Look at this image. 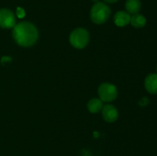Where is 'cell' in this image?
Returning <instances> with one entry per match:
<instances>
[{
  "mask_svg": "<svg viewBox=\"0 0 157 156\" xmlns=\"http://www.w3.org/2000/svg\"><path fill=\"white\" fill-rule=\"evenodd\" d=\"M15 42L22 47L34 45L38 38V32L35 25L29 21H21L15 24L12 31Z\"/></svg>",
  "mask_w": 157,
  "mask_h": 156,
  "instance_id": "6da1fadb",
  "label": "cell"
},
{
  "mask_svg": "<svg viewBox=\"0 0 157 156\" xmlns=\"http://www.w3.org/2000/svg\"><path fill=\"white\" fill-rule=\"evenodd\" d=\"M110 15V9L107 5L103 2H97L90 11V18L95 24L106 22Z\"/></svg>",
  "mask_w": 157,
  "mask_h": 156,
  "instance_id": "7a4b0ae2",
  "label": "cell"
},
{
  "mask_svg": "<svg viewBox=\"0 0 157 156\" xmlns=\"http://www.w3.org/2000/svg\"><path fill=\"white\" fill-rule=\"evenodd\" d=\"M90 35L86 29L79 28L71 33L70 35V43L74 47L77 49H82L87 46L88 44Z\"/></svg>",
  "mask_w": 157,
  "mask_h": 156,
  "instance_id": "3957f363",
  "label": "cell"
},
{
  "mask_svg": "<svg viewBox=\"0 0 157 156\" xmlns=\"http://www.w3.org/2000/svg\"><path fill=\"white\" fill-rule=\"evenodd\" d=\"M100 98L104 102H111L117 96V90L114 85L109 83L102 84L98 88Z\"/></svg>",
  "mask_w": 157,
  "mask_h": 156,
  "instance_id": "277c9868",
  "label": "cell"
},
{
  "mask_svg": "<svg viewBox=\"0 0 157 156\" xmlns=\"http://www.w3.org/2000/svg\"><path fill=\"white\" fill-rule=\"evenodd\" d=\"M16 23L13 12L7 9H0V27L9 29L14 28Z\"/></svg>",
  "mask_w": 157,
  "mask_h": 156,
  "instance_id": "5b68a950",
  "label": "cell"
},
{
  "mask_svg": "<svg viewBox=\"0 0 157 156\" xmlns=\"http://www.w3.org/2000/svg\"><path fill=\"white\" fill-rule=\"evenodd\" d=\"M102 116L106 122H113L117 119L118 111L114 106L107 104L103 106Z\"/></svg>",
  "mask_w": 157,
  "mask_h": 156,
  "instance_id": "8992f818",
  "label": "cell"
},
{
  "mask_svg": "<svg viewBox=\"0 0 157 156\" xmlns=\"http://www.w3.org/2000/svg\"><path fill=\"white\" fill-rule=\"evenodd\" d=\"M145 88L151 94L157 93V73H151L145 79Z\"/></svg>",
  "mask_w": 157,
  "mask_h": 156,
  "instance_id": "52a82bcc",
  "label": "cell"
},
{
  "mask_svg": "<svg viewBox=\"0 0 157 156\" xmlns=\"http://www.w3.org/2000/svg\"><path fill=\"white\" fill-rule=\"evenodd\" d=\"M130 18L131 16L128 12H124V11H119L115 14L113 20L116 25L119 27H124L130 22Z\"/></svg>",
  "mask_w": 157,
  "mask_h": 156,
  "instance_id": "ba28073f",
  "label": "cell"
},
{
  "mask_svg": "<svg viewBox=\"0 0 157 156\" xmlns=\"http://www.w3.org/2000/svg\"><path fill=\"white\" fill-rule=\"evenodd\" d=\"M125 8L129 14L138 13L141 9V2L140 0H127L126 2Z\"/></svg>",
  "mask_w": 157,
  "mask_h": 156,
  "instance_id": "9c48e42d",
  "label": "cell"
},
{
  "mask_svg": "<svg viewBox=\"0 0 157 156\" xmlns=\"http://www.w3.org/2000/svg\"><path fill=\"white\" fill-rule=\"evenodd\" d=\"M130 24L132 26L136 28H141L144 27L147 23V19L144 15H140V14H134L133 16L130 18Z\"/></svg>",
  "mask_w": 157,
  "mask_h": 156,
  "instance_id": "30bf717a",
  "label": "cell"
},
{
  "mask_svg": "<svg viewBox=\"0 0 157 156\" xmlns=\"http://www.w3.org/2000/svg\"><path fill=\"white\" fill-rule=\"evenodd\" d=\"M103 108V102L101 99L94 98L90 99L87 103V109L91 113H97L101 111Z\"/></svg>",
  "mask_w": 157,
  "mask_h": 156,
  "instance_id": "8fae6325",
  "label": "cell"
},
{
  "mask_svg": "<svg viewBox=\"0 0 157 156\" xmlns=\"http://www.w3.org/2000/svg\"><path fill=\"white\" fill-rule=\"evenodd\" d=\"M149 104H150V99L147 97H143L142 99L139 101V105L142 107L146 106L149 105Z\"/></svg>",
  "mask_w": 157,
  "mask_h": 156,
  "instance_id": "7c38bea8",
  "label": "cell"
},
{
  "mask_svg": "<svg viewBox=\"0 0 157 156\" xmlns=\"http://www.w3.org/2000/svg\"><path fill=\"white\" fill-rule=\"evenodd\" d=\"M16 14H17V16H18V18H24L25 15V12L24 9H21V7H18L16 10Z\"/></svg>",
  "mask_w": 157,
  "mask_h": 156,
  "instance_id": "4fadbf2b",
  "label": "cell"
},
{
  "mask_svg": "<svg viewBox=\"0 0 157 156\" xmlns=\"http://www.w3.org/2000/svg\"><path fill=\"white\" fill-rule=\"evenodd\" d=\"M11 60H12V58H3L2 59V63H3L4 62V61H10Z\"/></svg>",
  "mask_w": 157,
  "mask_h": 156,
  "instance_id": "5bb4252c",
  "label": "cell"
},
{
  "mask_svg": "<svg viewBox=\"0 0 157 156\" xmlns=\"http://www.w3.org/2000/svg\"><path fill=\"white\" fill-rule=\"evenodd\" d=\"M117 1L118 0H104V2H106L107 3H114Z\"/></svg>",
  "mask_w": 157,
  "mask_h": 156,
  "instance_id": "9a60e30c",
  "label": "cell"
},
{
  "mask_svg": "<svg viewBox=\"0 0 157 156\" xmlns=\"http://www.w3.org/2000/svg\"><path fill=\"white\" fill-rule=\"evenodd\" d=\"M92 1H94V2H98V1H99V0H92Z\"/></svg>",
  "mask_w": 157,
  "mask_h": 156,
  "instance_id": "2e32d148",
  "label": "cell"
},
{
  "mask_svg": "<svg viewBox=\"0 0 157 156\" xmlns=\"http://www.w3.org/2000/svg\"><path fill=\"white\" fill-rule=\"evenodd\" d=\"M156 73H157V65H156Z\"/></svg>",
  "mask_w": 157,
  "mask_h": 156,
  "instance_id": "e0dca14e",
  "label": "cell"
}]
</instances>
